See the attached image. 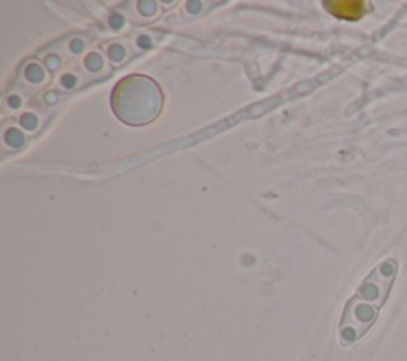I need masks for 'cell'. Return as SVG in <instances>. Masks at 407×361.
I'll use <instances>...</instances> for the list:
<instances>
[{
  "label": "cell",
  "mask_w": 407,
  "mask_h": 361,
  "mask_svg": "<svg viewBox=\"0 0 407 361\" xmlns=\"http://www.w3.org/2000/svg\"><path fill=\"white\" fill-rule=\"evenodd\" d=\"M396 261L387 260L370 272L356 293L349 299L339 323L342 344H353L377 320L379 309L385 304L396 275Z\"/></svg>",
  "instance_id": "6da1fadb"
},
{
  "label": "cell",
  "mask_w": 407,
  "mask_h": 361,
  "mask_svg": "<svg viewBox=\"0 0 407 361\" xmlns=\"http://www.w3.org/2000/svg\"><path fill=\"white\" fill-rule=\"evenodd\" d=\"M323 7L334 18L344 21H358L368 11V3L363 0H331L323 2Z\"/></svg>",
  "instance_id": "7a4b0ae2"
}]
</instances>
